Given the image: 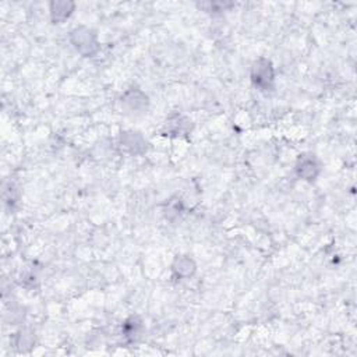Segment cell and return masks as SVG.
<instances>
[{"instance_id": "obj_1", "label": "cell", "mask_w": 357, "mask_h": 357, "mask_svg": "<svg viewBox=\"0 0 357 357\" xmlns=\"http://www.w3.org/2000/svg\"><path fill=\"white\" fill-rule=\"evenodd\" d=\"M273 80V71L269 62L267 60H260L254 64L253 69V81L256 83V86L267 88Z\"/></svg>"}, {"instance_id": "obj_2", "label": "cell", "mask_w": 357, "mask_h": 357, "mask_svg": "<svg viewBox=\"0 0 357 357\" xmlns=\"http://www.w3.org/2000/svg\"><path fill=\"white\" fill-rule=\"evenodd\" d=\"M302 166L303 168H299V171H300V175H306V172L309 171V178H311V176H314L312 175V172H314V169H315V165H314V162L312 161H306V162L302 163Z\"/></svg>"}]
</instances>
